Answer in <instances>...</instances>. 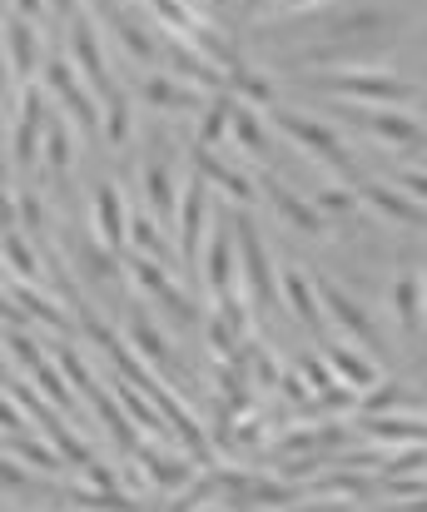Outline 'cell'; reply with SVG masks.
<instances>
[{"mask_svg": "<svg viewBox=\"0 0 427 512\" xmlns=\"http://www.w3.org/2000/svg\"><path fill=\"white\" fill-rule=\"evenodd\" d=\"M5 279L15 284H45V264H40V249L25 229L5 224Z\"/></svg>", "mask_w": 427, "mask_h": 512, "instance_id": "23", "label": "cell"}, {"mask_svg": "<svg viewBox=\"0 0 427 512\" xmlns=\"http://www.w3.org/2000/svg\"><path fill=\"white\" fill-rule=\"evenodd\" d=\"M70 60H75V70H80V80L100 95V105L110 100V95H120V85H115V75L105 70V50H100V35H95V25L85 20V15H75L70 20Z\"/></svg>", "mask_w": 427, "mask_h": 512, "instance_id": "12", "label": "cell"}, {"mask_svg": "<svg viewBox=\"0 0 427 512\" xmlns=\"http://www.w3.org/2000/svg\"><path fill=\"white\" fill-rule=\"evenodd\" d=\"M229 145L234 150H244V155H264L269 150V130H264V120L249 110V105H234V125H229Z\"/></svg>", "mask_w": 427, "mask_h": 512, "instance_id": "29", "label": "cell"}, {"mask_svg": "<svg viewBox=\"0 0 427 512\" xmlns=\"http://www.w3.org/2000/svg\"><path fill=\"white\" fill-rule=\"evenodd\" d=\"M30 339H35V334H25V329H5V348H10V363H15V368H30V373H35V368H40V363H50L55 353H45L40 343H30Z\"/></svg>", "mask_w": 427, "mask_h": 512, "instance_id": "34", "label": "cell"}, {"mask_svg": "<svg viewBox=\"0 0 427 512\" xmlns=\"http://www.w3.org/2000/svg\"><path fill=\"white\" fill-rule=\"evenodd\" d=\"M5 453H10V458H20L25 468L45 473V478H55V473L65 468L60 448H55L50 438H35V433H30V438H25V433H10V438H5Z\"/></svg>", "mask_w": 427, "mask_h": 512, "instance_id": "25", "label": "cell"}, {"mask_svg": "<svg viewBox=\"0 0 427 512\" xmlns=\"http://www.w3.org/2000/svg\"><path fill=\"white\" fill-rule=\"evenodd\" d=\"M130 204H125V194H120V184L115 179H100L95 184V194H90V239H100L105 249H125L130 244Z\"/></svg>", "mask_w": 427, "mask_h": 512, "instance_id": "10", "label": "cell"}, {"mask_svg": "<svg viewBox=\"0 0 427 512\" xmlns=\"http://www.w3.org/2000/svg\"><path fill=\"white\" fill-rule=\"evenodd\" d=\"M110 30L120 35V45H125V50H130L140 65L159 60V45H154V35L144 30V20L135 15V10H125V5H120V10H115V20H110Z\"/></svg>", "mask_w": 427, "mask_h": 512, "instance_id": "27", "label": "cell"}, {"mask_svg": "<svg viewBox=\"0 0 427 512\" xmlns=\"http://www.w3.org/2000/svg\"><path fill=\"white\" fill-rule=\"evenodd\" d=\"M174 239H179V259H184V264H199V254H204V244H209V179L199 170L184 179Z\"/></svg>", "mask_w": 427, "mask_h": 512, "instance_id": "8", "label": "cell"}, {"mask_svg": "<svg viewBox=\"0 0 427 512\" xmlns=\"http://www.w3.org/2000/svg\"><path fill=\"white\" fill-rule=\"evenodd\" d=\"M90 10H95V15H105V20H115V10H120V0H90Z\"/></svg>", "mask_w": 427, "mask_h": 512, "instance_id": "40", "label": "cell"}, {"mask_svg": "<svg viewBox=\"0 0 427 512\" xmlns=\"http://www.w3.org/2000/svg\"><path fill=\"white\" fill-rule=\"evenodd\" d=\"M274 5H279V0H244V10H254V15H259V10H274Z\"/></svg>", "mask_w": 427, "mask_h": 512, "instance_id": "41", "label": "cell"}, {"mask_svg": "<svg viewBox=\"0 0 427 512\" xmlns=\"http://www.w3.org/2000/svg\"><path fill=\"white\" fill-rule=\"evenodd\" d=\"M393 179H398V189H408L413 199H423V204H427V170H423V165H403Z\"/></svg>", "mask_w": 427, "mask_h": 512, "instance_id": "36", "label": "cell"}, {"mask_svg": "<svg viewBox=\"0 0 427 512\" xmlns=\"http://www.w3.org/2000/svg\"><path fill=\"white\" fill-rule=\"evenodd\" d=\"M279 299H284V309L303 324V329H323V299H318V284L298 269V264H284L279 269Z\"/></svg>", "mask_w": 427, "mask_h": 512, "instance_id": "20", "label": "cell"}, {"mask_svg": "<svg viewBox=\"0 0 427 512\" xmlns=\"http://www.w3.org/2000/svg\"><path fill=\"white\" fill-rule=\"evenodd\" d=\"M50 5L45 0H10V15H20V20H40Z\"/></svg>", "mask_w": 427, "mask_h": 512, "instance_id": "37", "label": "cell"}, {"mask_svg": "<svg viewBox=\"0 0 427 512\" xmlns=\"http://www.w3.org/2000/svg\"><path fill=\"white\" fill-rule=\"evenodd\" d=\"M348 120H353L363 135H373L378 145H393V150H413V145L427 140L423 120L408 115V110H398V105H353Z\"/></svg>", "mask_w": 427, "mask_h": 512, "instance_id": "9", "label": "cell"}, {"mask_svg": "<svg viewBox=\"0 0 427 512\" xmlns=\"http://www.w3.org/2000/svg\"><path fill=\"white\" fill-rule=\"evenodd\" d=\"M40 85L60 100V110L80 125V135H100V125H105V110H100V95L80 80V70H75V60H60V55H50L45 60V70H40Z\"/></svg>", "mask_w": 427, "mask_h": 512, "instance_id": "4", "label": "cell"}, {"mask_svg": "<svg viewBox=\"0 0 427 512\" xmlns=\"http://www.w3.org/2000/svg\"><path fill=\"white\" fill-rule=\"evenodd\" d=\"M423 110H427V95H423Z\"/></svg>", "mask_w": 427, "mask_h": 512, "instance_id": "44", "label": "cell"}, {"mask_svg": "<svg viewBox=\"0 0 427 512\" xmlns=\"http://www.w3.org/2000/svg\"><path fill=\"white\" fill-rule=\"evenodd\" d=\"M209 5H214V10H224V5H229V0H209Z\"/></svg>", "mask_w": 427, "mask_h": 512, "instance_id": "42", "label": "cell"}, {"mask_svg": "<svg viewBox=\"0 0 427 512\" xmlns=\"http://www.w3.org/2000/svg\"><path fill=\"white\" fill-rule=\"evenodd\" d=\"M313 5H323V0H279L274 10H279V15H303V10H313Z\"/></svg>", "mask_w": 427, "mask_h": 512, "instance_id": "38", "label": "cell"}, {"mask_svg": "<svg viewBox=\"0 0 427 512\" xmlns=\"http://www.w3.org/2000/svg\"><path fill=\"white\" fill-rule=\"evenodd\" d=\"M184 5H199V0H184Z\"/></svg>", "mask_w": 427, "mask_h": 512, "instance_id": "43", "label": "cell"}, {"mask_svg": "<svg viewBox=\"0 0 427 512\" xmlns=\"http://www.w3.org/2000/svg\"><path fill=\"white\" fill-rule=\"evenodd\" d=\"M323 358L333 363V373L343 378V388H353L358 398H363V393H368L373 383H383V368H378V363H373V358H368V353H363L358 343L328 339V343H323Z\"/></svg>", "mask_w": 427, "mask_h": 512, "instance_id": "21", "label": "cell"}, {"mask_svg": "<svg viewBox=\"0 0 427 512\" xmlns=\"http://www.w3.org/2000/svg\"><path fill=\"white\" fill-rule=\"evenodd\" d=\"M194 170L209 179V189H219V194H224L229 204H239V209H249V204L264 199V189L239 170V165H229L219 150H194Z\"/></svg>", "mask_w": 427, "mask_h": 512, "instance_id": "14", "label": "cell"}, {"mask_svg": "<svg viewBox=\"0 0 427 512\" xmlns=\"http://www.w3.org/2000/svg\"><path fill=\"white\" fill-rule=\"evenodd\" d=\"M313 284H318V299H323V314H328V324L343 334V339H353L358 348H373L378 343V324H373V314L363 309V299H353L338 279H328V274H313Z\"/></svg>", "mask_w": 427, "mask_h": 512, "instance_id": "7", "label": "cell"}, {"mask_svg": "<svg viewBox=\"0 0 427 512\" xmlns=\"http://www.w3.org/2000/svg\"><path fill=\"white\" fill-rule=\"evenodd\" d=\"M130 254L159 259V264H169V259H174V249H169V239H164V224H159V219H149V214H135V219H130Z\"/></svg>", "mask_w": 427, "mask_h": 512, "instance_id": "28", "label": "cell"}, {"mask_svg": "<svg viewBox=\"0 0 427 512\" xmlns=\"http://www.w3.org/2000/svg\"><path fill=\"white\" fill-rule=\"evenodd\" d=\"M234 234H239V259H244V294H249V304H254L259 314L279 309L284 299H279V284H274V259H269V249H264V234L254 229L249 214L234 219Z\"/></svg>", "mask_w": 427, "mask_h": 512, "instance_id": "5", "label": "cell"}, {"mask_svg": "<svg viewBox=\"0 0 427 512\" xmlns=\"http://www.w3.org/2000/svg\"><path fill=\"white\" fill-rule=\"evenodd\" d=\"M323 214H353L358 204H363V194L353 189V184H328V189H318V199H313Z\"/></svg>", "mask_w": 427, "mask_h": 512, "instance_id": "35", "label": "cell"}, {"mask_svg": "<svg viewBox=\"0 0 427 512\" xmlns=\"http://www.w3.org/2000/svg\"><path fill=\"white\" fill-rule=\"evenodd\" d=\"M388 309H393V324L403 339H418L427 329V274H398L388 284Z\"/></svg>", "mask_w": 427, "mask_h": 512, "instance_id": "16", "label": "cell"}, {"mask_svg": "<svg viewBox=\"0 0 427 512\" xmlns=\"http://www.w3.org/2000/svg\"><path fill=\"white\" fill-rule=\"evenodd\" d=\"M70 165H75V130L65 120H50V130H45V170L70 174Z\"/></svg>", "mask_w": 427, "mask_h": 512, "instance_id": "32", "label": "cell"}, {"mask_svg": "<svg viewBox=\"0 0 427 512\" xmlns=\"http://www.w3.org/2000/svg\"><path fill=\"white\" fill-rule=\"evenodd\" d=\"M125 339H130V348L140 353V358L154 368V373H159V378H174V353H169V339H164L159 319H144V314H135V319H130V329H125Z\"/></svg>", "mask_w": 427, "mask_h": 512, "instance_id": "22", "label": "cell"}, {"mask_svg": "<svg viewBox=\"0 0 427 512\" xmlns=\"http://www.w3.org/2000/svg\"><path fill=\"white\" fill-rule=\"evenodd\" d=\"M199 279L209 289V299H229V294H244V259H239V234L214 224L209 229V244L199 254Z\"/></svg>", "mask_w": 427, "mask_h": 512, "instance_id": "6", "label": "cell"}, {"mask_svg": "<svg viewBox=\"0 0 427 512\" xmlns=\"http://www.w3.org/2000/svg\"><path fill=\"white\" fill-rule=\"evenodd\" d=\"M140 189H144V204L154 209L159 224H174L179 219V194L184 189H174V170H169L164 155H144L140 160Z\"/></svg>", "mask_w": 427, "mask_h": 512, "instance_id": "19", "label": "cell"}, {"mask_svg": "<svg viewBox=\"0 0 427 512\" xmlns=\"http://www.w3.org/2000/svg\"><path fill=\"white\" fill-rule=\"evenodd\" d=\"M5 60H10L5 90H20V85L40 80V70H45V60H50L45 45H40V35H35V25L20 20V15H5Z\"/></svg>", "mask_w": 427, "mask_h": 512, "instance_id": "11", "label": "cell"}, {"mask_svg": "<svg viewBox=\"0 0 427 512\" xmlns=\"http://www.w3.org/2000/svg\"><path fill=\"white\" fill-rule=\"evenodd\" d=\"M358 194H363V204H368L378 219H393V224H408V229H427V204L413 199L408 189L383 184V179H363Z\"/></svg>", "mask_w": 427, "mask_h": 512, "instance_id": "15", "label": "cell"}, {"mask_svg": "<svg viewBox=\"0 0 427 512\" xmlns=\"http://www.w3.org/2000/svg\"><path fill=\"white\" fill-rule=\"evenodd\" d=\"M45 5H50V15H65V20L80 15V0H45Z\"/></svg>", "mask_w": 427, "mask_h": 512, "instance_id": "39", "label": "cell"}, {"mask_svg": "<svg viewBox=\"0 0 427 512\" xmlns=\"http://www.w3.org/2000/svg\"><path fill=\"white\" fill-rule=\"evenodd\" d=\"M125 274H130V284L140 289L144 299L174 324V329H194L204 314H199V304L179 289V279L169 274V264H159V259H144V254H130V264H125Z\"/></svg>", "mask_w": 427, "mask_h": 512, "instance_id": "2", "label": "cell"}, {"mask_svg": "<svg viewBox=\"0 0 427 512\" xmlns=\"http://www.w3.org/2000/svg\"><path fill=\"white\" fill-rule=\"evenodd\" d=\"M85 279H95V284H115L120 279V264H115V249H105L100 239H90V244H80L75 249V259H70Z\"/></svg>", "mask_w": 427, "mask_h": 512, "instance_id": "30", "label": "cell"}, {"mask_svg": "<svg viewBox=\"0 0 427 512\" xmlns=\"http://www.w3.org/2000/svg\"><path fill=\"white\" fill-rule=\"evenodd\" d=\"M403 408H418V398H413L398 378H383V383H373V388L358 398V413H363V418H383V413H403Z\"/></svg>", "mask_w": 427, "mask_h": 512, "instance_id": "26", "label": "cell"}, {"mask_svg": "<svg viewBox=\"0 0 427 512\" xmlns=\"http://www.w3.org/2000/svg\"><path fill=\"white\" fill-rule=\"evenodd\" d=\"M5 299H15V304L30 314L35 329H50V334H70V329H75L70 309H65L45 284H15V279H5Z\"/></svg>", "mask_w": 427, "mask_h": 512, "instance_id": "17", "label": "cell"}, {"mask_svg": "<svg viewBox=\"0 0 427 512\" xmlns=\"http://www.w3.org/2000/svg\"><path fill=\"white\" fill-rule=\"evenodd\" d=\"M55 363L65 368V378H70V388H75L80 398H90V393H100V383H95V373H90V363H85V358H80L75 348H65V343H60V348H55Z\"/></svg>", "mask_w": 427, "mask_h": 512, "instance_id": "33", "label": "cell"}, {"mask_svg": "<svg viewBox=\"0 0 427 512\" xmlns=\"http://www.w3.org/2000/svg\"><path fill=\"white\" fill-rule=\"evenodd\" d=\"M313 85L328 95H353V105H403L413 95V85L403 75L378 70V65H343V70L313 75Z\"/></svg>", "mask_w": 427, "mask_h": 512, "instance_id": "3", "label": "cell"}, {"mask_svg": "<svg viewBox=\"0 0 427 512\" xmlns=\"http://www.w3.org/2000/svg\"><path fill=\"white\" fill-rule=\"evenodd\" d=\"M274 130L284 135L288 145H298L303 155H313L318 165H328V170L338 174V184H363V174L353 165V155H348V145L338 140V130L333 125H323V120H308V115H298V110H274Z\"/></svg>", "mask_w": 427, "mask_h": 512, "instance_id": "1", "label": "cell"}, {"mask_svg": "<svg viewBox=\"0 0 427 512\" xmlns=\"http://www.w3.org/2000/svg\"><path fill=\"white\" fill-rule=\"evenodd\" d=\"M100 110H105V125H100V140H110L115 150H120V145H130V135H135V110H130V100H125V90H120V95H110V100H105Z\"/></svg>", "mask_w": 427, "mask_h": 512, "instance_id": "31", "label": "cell"}, {"mask_svg": "<svg viewBox=\"0 0 427 512\" xmlns=\"http://www.w3.org/2000/svg\"><path fill=\"white\" fill-rule=\"evenodd\" d=\"M259 189H264V204L274 209V219H284L288 229H298V234H313V239L328 229V214H323L313 199H303L298 189H288L279 174H264V179H259Z\"/></svg>", "mask_w": 427, "mask_h": 512, "instance_id": "13", "label": "cell"}, {"mask_svg": "<svg viewBox=\"0 0 427 512\" xmlns=\"http://www.w3.org/2000/svg\"><path fill=\"white\" fill-rule=\"evenodd\" d=\"M140 95L149 110H164V115H199L209 105V95L199 85H184L179 75H144Z\"/></svg>", "mask_w": 427, "mask_h": 512, "instance_id": "18", "label": "cell"}, {"mask_svg": "<svg viewBox=\"0 0 427 512\" xmlns=\"http://www.w3.org/2000/svg\"><path fill=\"white\" fill-rule=\"evenodd\" d=\"M363 433L393 448H427V423L408 418V413H383V418H363Z\"/></svg>", "mask_w": 427, "mask_h": 512, "instance_id": "24", "label": "cell"}]
</instances>
